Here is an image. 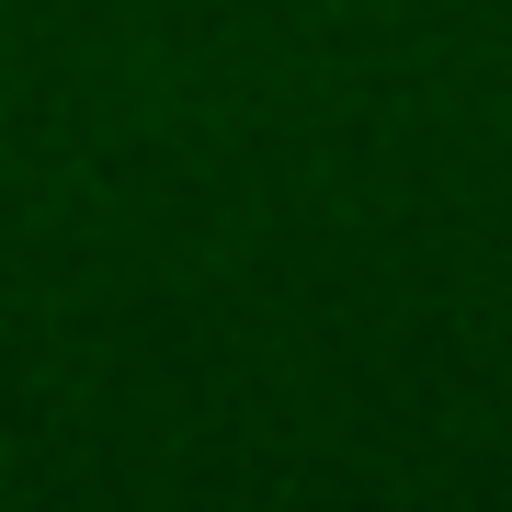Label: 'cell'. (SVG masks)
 I'll return each instance as SVG.
<instances>
[]
</instances>
